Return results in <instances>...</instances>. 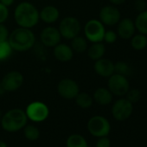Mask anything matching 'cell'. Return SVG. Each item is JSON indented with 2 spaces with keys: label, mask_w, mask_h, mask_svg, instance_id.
Wrapping results in <instances>:
<instances>
[{
  "label": "cell",
  "mask_w": 147,
  "mask_h": 147,
  "mask_svg": "<svg viewBox=\"0 0 147 147\" xmlns=\"http://www.w3.org/2000/svg\"><path fill=\"white\" fill-rule=\"evenodd\" d=\"M14 18L20 27L27 29L36 25L40 19L37 9L29 2H23L17 6Z\"/></svg>",
  "instance_id": "6da1fadb"
},
{
  "label": "cell",
  "mask_w": 147,
  "mask_h": 147,
  "mask_svg": "<svg viewBox=\"0 0 147 147\" xmlns=\"http://www.w3.org/2000/svg\"><path fill=\"white\" fill-rule=\"evenodd\" d=\"M8 42L12 49L16 51H26L34 46L36 37L30 29L20 27L12 31L9 36Z\"/></svg>",
  "instance_id": "7a4b0ae2"
},
{
  "label": "cell",
  "mask_w": 147,
  "mask_h": 147,
  "mask_svg": "<svg viewBox=\"0 0 147 147\" xmlns=\"http://www.w3.org/2000/svg\"><path fill=\"white\" fill-rule=\"evenodd\" d=\"M27 119L28 117L24 111L15 108L8 111L5 115H3L1 125L5 131L13 132L22 129L26 125Z\"/></svg>",
  "instance_id": "3957f363"
},
{
  "label": "cell",
  "mask_w": 147,
  "mask_h": 147,
  "mask_svg": "<svg viewBox=\"0 0 147 147\" xmlns=\"http://www.w3.org/2000/svg\"><path fill=\"white\" fill-rule=\"evenodd\" d=\"M88 129L93 136L100 138L107 136L110 133L111 125L105 117L97 115L88 120Z\"/></svg>",
  "instance_id": "277c9868"
},
{
  "label": "cell",
  "mask_w": 147,
  "mask_h": 147,
  "mask_svg": "<svg viewBox=\"0 0 147 147\" xmlns=\"http://www.w3.org/2000/svg\"><path fill=\"white\" fill-rule=\"evenodd\" d=\"M59 31L61 36L66 39H73L81 31V24L78 19L73 17L65 18L59 25Z\"/></svg>",
  "instance_id": "5b68a950"
},
{
  "label": "cell",
  "mask_w": 147,
  "mask_h": 147,
  "mask_svg": "<svg viewBox=\"0 0 147 147\" xmlns=\"http://www.w3.org/2000/svg\"><path fill=\"white\" fill-rule=\"evenodd\" d=\"M86 37L92 42H100L104 39L105 28L100 21L92 19L88 21L84 28Z\"/></svg>",
  "instance_id": "8992f818"
},
{
  "label": "cell",
  "mask_w": 147,
  "mask_h": 147,
  "mask_svg": "<svg viewBox=\"0 0 147 147\" xmlns=\"http://www.w3.org/2000/svg\"><path fill=\"white\" fill-rule=\"evenodd\" d=\"M133 106L127 99L118 100L112 107V114L116 120L124 121L129 119L132 113Z\"/></svg>",
  "instance_id": "52a82bcc"
},
{
  "label": "cell",
  "mask_w": 147,
  "mask_h": 147,
  "mask_svg": "<svg viewBox=\"0 0 147 147\" xmlns=\"http://www.w3.org/2000/svg\"><path fill=\"white\" fill-rule=\"evenodd\" d=\"M25 113L27 117L30 120L35 122H42L48 118L49 114V110L44 103L35 101L30 103L27 107Z\"/></svg>",
  "instance_id": "ba28073f"
},
{
  "label": "cell",
  "mask_w": 147,
  "mask_h": 147,
  "mask_svg": "<svg viewBox=\"0 0 147 147\" xmlns=\"http://www.w3.org/2000/svg\"><path fill=\"white\" fill-rule=\"evenodd\" d=\"M108 88L113 94L123 96L129 90V82L125 76L119 74H113L108 81Z\"/></svg>",
  "instance_id": "9c48e42d"
},
{
  "label": "cell",
  "mask_w": 147,
  "mask_h": 147,
  "mask_svg": "<svg viewBox=\"0 0 147 147\" xmlns=\"http://www.w3.org/2000/svg\"><path fill=\"white\" fill-rule=\"evenodd\" d=\"M57 91L59 94L67 100L75 99L79 94V86L76 82L71 79H63L61 80L58 86Z\"/></svg>",
  "instance_id": "30bf717a"
},
{
  "label": "cell",
  "mask_w": 147,
  "mask_h": 147,
  "mask_svg": "<svg viewBox=\"0 0 147 147\" xmlns=\"http://www.w3.org/2000/svg\"><path fill=\"white\" fill-rule=\"evenodd\" d=\"M24 83V76L18 71H11L4 76L1 84L5 91L13 92L20 88Z\"/></svg>",
  "instance_id": "8fae6325"
},
{
  "label": "cell",
  "mask_w": 147,
  "mask_h": 147,
  "mask_svg": "<svg viewBox=\"0 0 147 147\" xmlns=\"http://www.w3.org/2000/svg\"><path fill=\"white\" fill-rule=\"evenodd\" d=\"M100 18L103 24L113 26L120 20V12L113 6H105L100 12Z\"/></svg>",
  "instance_id": "7c38bea8"
},
{
  "label": "cell",
  "mask_w": 147,
  "mask_h": 147,
  "mask_svg": "<svg viewBox=\"0 0 147 147\" xmlns=\"http://www.w3.org/2000/svg\"><path fill=\"white\" fill-rule=\"evenodd\" d=\"M61 34L59 30L54 27H47L41 33V41L47 47H55L61 41Z\"/></svg>",
  "instance_id": "4fadbf2b"
},
{
  "label": "cell",
  "mask_w": 147,
  "mask_h": 147,
  "mask_svg": "<svg viewBox=\"0 0 147 147\" xmlns=\"http://www.w3.org/2000/svg\"><path fill=\"white\" fill-rule=\"evenodd\" d=\"M94 70L102 77H110L114 73V64L108 59L100 58L94 64Z\"/></svg>",
  "instance_id": "5bb4252c"
},
{
  "label": "cell",
  "mask_w": 147,
  "mask_h": 147,
  "mask_svg": "<svg viewBox=\"0 0 147 147\" xmlns=\"http://www.w3.org/2000/svg\"><path fill=\"white\" fill-rule=\"evenodd\" d=\"M135 24L132 20L129 18H125L121 20L118 26V34L123 39L131 38L135 33Z\"/></svg>",
  "instance_id": "9a60e30c"
},
{
  "label": "cell",
  "mask_w": 147,
  "mask_h": 147,
  "mask_svg": "<svg viewBox=\"0 0 147 147\" xmlns=\"http://www.w3.org/2000/svg\"><path fill=\"white\" fill-rule=\"evenodd\" d=\"M55 57L61 61H68L73 58L74 53L72 48L64 43H58L54 49Z\"/></svg>",
  "instance_id": "2e32d148"
},
{
  "label": "cell",
  "mask_w": 147,
  "mask_h": 147,
  "mask_svg": "<svg viewBox=\"0 0 147 147\" xmlns=\"http://www.w3.org/2000/svg\"><path fill=\"white\" fill-rule=\"evenodd\" d=\"M40 18L46 24H53L59 18V11L52 5L45 6L39 13Z\"/></svg>",
  "instance_id": "e0dca14e"
},
{
  "label": "cell",
  "mask_w": 147,
  "mask_h": 147,
  "mask_svg": "<svg viewBox=\"0 0 147 147\" xmlns=\"http://www.w3.org/2000/svg\"><path fill=\"white\" fill-rule=\"evenodd\" d=\"M94 99L98 104H100L101 106H106L112 102L113 94L110 92L109 89H107L104 88H100L94 92Z\"/></svg>",
  "instance_id": "ac0fdd59"
},
{
  "label": "cell",
  "mask_w": 147,
  "mask_h": 147,
  "mask_svg": "<svg viewBox=\"0 0 147 147\" xmlns=\"http://www.w3.org/2000/svg\"><path fill=\"white\" fill-rule=\"evenodd\" d=\"M105 52H106V48H105V45L101 43V42H94V44H92L88 50V56L92 60H95V61L102 58Z\"/></svg>",
  "instance_id": "d6986e66"
},
{
  "label": "cell",
  "mask_w": 147,
  "mask_h": 147,
  "mask_svg": "<svg viewBox=\"0 0 147 147\" xmlns=\"http://www.w3.org/2000/svg\"><path fill=\"white\" fill-rule=\"evenodd\" d=\"M67 147H89L87 140L80 134H72L67 140Z\"/></svg>",
  "instance_id": "ffe728a7"
},
{
  "label": "cell",
  "mask_w": 147,
  "mask_h": 147,
  "mask_svg": "<svg viewBox=\"0 0 147 147\" xmlns=\"http://www.w3.org/2000/svg\"><path fill=\"white\" fill-rule=\"evenodd\" d=\"M136 29L144 35H147V11H141L135 20Z\"/></svg>",
  "instance_id": "44dd1931"
},
{
  "label": "cell",
  "mask_w": 147,
  "mask_h": 147,
  "mask_svg": "<svg viewBox=\"0 0 147 147\" xmlns=\"http://www.w3.org/2000/svg\"><path fill=\"white\" fill-rule=\"evenodd\" d=\"M71 46H72V49H74L77 53H82L88 49L87 41L82 36H76V37H74L72 39Z\"/></svg>",
  "instance_id": "7402d4cb"
},
{
  "label": "cell",
  "mask_w": 147,
  "mask_h": 147,
  "mask_svg": "<svg viewBox=\"0 0 147 147\" xmlns=\"http://www.w3.org/2000/svg\"><path fill=\"white\" fill-rule=\"evenodd\" d=\"M75 99L76 104L82 108H88L93 104V98L87 93H79Z\"/></svg>",
  "instance_id": "603a6c76"
},
{
  "label": "cell",
  "mask_w": 147,
  "mask_h": 147,
  "mask_svg": "<svg viewBox=\"0 0 147 147\" xmlns=\"http://www.w3.org/2000/svg\"><path fill=\"white\" fill-rule=\"evenodd\" d=\"M131 44L136 50H142L147 45V37L144 34H138L132 37Z\"/></svg>",
  "instance_id": "cb8c5ba5"
},
{
  "label": "cell",
  "mask_w": 147,
  "mask_h": 147,
  "mask_svg": "<svg viewBox=\"0 0 147 147\" xmlns=\"http://www.w3.org/2000/svg\"><path fill=\"white\" fill-rule=\"evenodd\" d=\"M24 136L27 139L34 141L39 138L40 131L37 129V127H36L32 125H27L24 129Z\"/></svg>",
  "instance_id": "d4e9b609"
},
{
  "label": "cell",
  "mask_w": 147,
  "mask_h": 147,
  "mask_svg": "<svg viewBox=\"0 0 147 147\" xmlns=\"http://www.w3.org/2000/svg\"><path fill=\"white\" fill-rule=\"evenodd\" d=\"M114 72L116 74H119V75L126 76L131 74V67L125 61H118L114 65Z\"/></svg>",
  "instance_id": "484cf974"
},
{
  "label": "cell",
  "mask_w": 147,
  "mask_h": 147,
  "mask_svg": "<svg viewBox=\"0 0 147 147\" xmlns=\"http://www.w3.org/2000/svg\"><path fill=\"white\" fill-rule=\"evenodd\" d=\"M12 48L8 41L0 42V60H5L11 54Z\"/></svg>",
  "instance_id": "4316f807"
},
{
  "label": "cell",
  "mask_w": 147,
  "mask_h": 147,
  "mask_svg": "<svg viewBox=\"0 0 147 147\" xmlns=\"http://www.w3.org/2000/svg\"><path fill=\"white\" fill-rule=\"evenodd\" d=\"M141 98V93L138 89H131L128 90L126 93V99L131 102V103H136L138 102Z\"/></svg>",
  "instance_id": "83f0119b"
},
{
  "label": "cell",
  "mask_w": 147,
  "mask_h": 147,
  "mask_svg": "<svg viewBox=\"0 0 147 147\" xmlns=\"http://www.w3.org/2000/svg\"><path fill=\"white\" fill-rule=\"evenodd\" d=\"M9 17V11L7 6L0 3V24H3L7 20Z\"/></svg>",
  "instance_id": "f1b7e54d"
},
{
  "label": "cell",
  "mask_w": 147,
  "mask_h": 147,
  "mask_svg": "<svg viewBox=\"0 0 147 147\" xmlns=\"http://www.w3.org/2000/svg\"><path fill=\"white\" fill-rule=\"evenodd\" d=\"M107 43H113L117 40V35L114 31L113 30H108L105 32L104 35V39Z\"/></svg>",
  "instance_id": "f546056e"
},
{
  "label": "cell",
  "mask_w": 147,
  "mask_h": 147,
  "mask_svg": "<svg viewBox=\"0 0 147 147\" xmlns=\"http://www.w3.org/2000/svg\"><path fill=\"white\" fill-rule=\"evenodd\" d=\"M9 38V30L8 29L0 24V42H5Z\"/></svg>",
  "instance_id": "4dcf8cb0"
},
{
  "label": "cell",
  "mask_w": 147,
  "mask_h": 147,
  "mask_svg": "<svg viewBox=\"0 0 147 147\" xmlns=\"http://www.w3.org/2000/svg\"><path fill=\"white\" fill-rule=\"evenodd\" d=\"M96 147H111V141L107 136L100 137L96 143Z\"/></svg>",
  "instance_id": "1f68e13d"
},
{
  "label": "cell",
  "mask_w": 147,
  "mask_h": 147,
  "mask_svg": "<svg viewBox=\"0 0 147 147\" xmlns=\"http://www.w3.org/2000/svg\"><path fill=\"white\" fill-rule=\"evenodd\" d=\"M134 6H135V9L138 11H144L146 8V4L144 0H137L134 4Z\"/></svg>",
  "instance_id": "d6a6232c"
},
{
  "label": "cell",
  "mask_w": 147,
  "mask_h": 147,
  "mask_svg": "<svg viewBox=\"0 0 147 147\" xmlns=\"http://www.w3.org/2000/svg\"><path fill=\"white\" fill-rule=\"evenodd\" d=\"M14 1H15V0H0V3L8 7L10 5H11L14 3Z\"/></svg>",
  "instance_id": "836d02e7"
},
{
  "label": "cell",
  "mask_w": 147,
  "mask_h": 147,
  "mask_svg": "<svg viewBox=\"0 0 147 147\" xmlns=\"http://www.w3.org/2000/svg\"><path fill=\"white\" fill-rule=\"evenodd\" d=\"M109 1L112 3V4H113V5H121V4H123L125 0H109Z\"/></svg>",
  "instance_id": "e575fe53"
},
{
  "label": "cell",
  "mask_w": 147,
  "mask_h": 147,
  "mask_svg": "<svg viewBox=\"0 0 147 147\" xmlns=\"http://www.w3.org/2000/svg\"><path fill=\"white\" fill-rule=\"evenodd\" d=\"M6 91L5 90V88H4V87H3V85L1 84V82H0V96L1 95H3L5 93Z\"/></svg>",
  "instance_id": "d590c367"
},
{
  "label": "cell",
  "mask_w": 147,
  "mask_h": 147,
  "mask_svg": "<svg viewBox=\"0 0 147 147\" xmlns=\"http://www.w3.org/2000/svg\"><path fill=\"white\" fill-rule=\"evenodd\" d=\"M0 147H7V144L5 142L2 141V140H0Z\"/></svg>",
  "instance_id": "8d00e7d4"
},
{
  "label": "cell",
  "mask_w": 147,
  "mask_h": 147,
  "mask_svg": "<svg viewBox=\"0 0 147 147\" xmlns=\"http://www.w3.org/2000/svg\"><path fill=\"white\" fill-rule=\"evenodd\" d=\"M2 118H3V114H2V112H1V111H0V123H1Z\"/></svg>",
  "instance_id": "74e56055"
}]
</instances>
